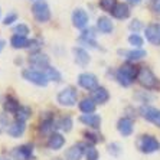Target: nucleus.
<instances>
[{
  "label": "nucleus",
  "instance_id": "obj_17",
  "mask_svg": "<svg viewBox=\"0 0 160 160\" xmlns=\"http://www.w3.org/2000/svg\"><path fill=\"white\" fill-rule=\"evenodd\" d=\"M72 52H74V56H75V62L78 63V65H81V67H87L89 63V61H91L88 52L84 48H79V46L78 48H74Z\"/></svg>",
  "mask_w": 160,
  "mask_h": 160
},
{
  "label": "nucleus",
  "instance_id": "obj_19",
  "mask_svg": "<svg viewBox=\"0 0 160 160\" xmlns=\"http://www.w3.org/2000/svg\"><path fill=\"white\" fill-rule=\"evenodd\" d=\"M118 53L120 55H126L124 58H126L127 61H130V62L140 61V59H143V58L147 55V52L143 51V49H134V51H118Z\"/></svg>",
  "mask_w": 160,
  "mask_h": 160
},
{
  "label": "nucleus",
  "instance_id": "obj_16",
  "mask_svg": "<svg viewBox=\"0 0 160 160\" xmlns=\"http://www.w3.org/2000/svg\"><path fill=\"white\" fill-rule=\"evenodd\" d=\"M63 144H65V138L59 133H52L49 136L48 142H46V147L51 150H59V149H62Z\"/></svg>",
  "mask_w": 160,
  "mask_h": 160
},
{
  "label": "nucleus",
  "instance_id": "obj_40",
  "mask_svg": "<svg viewBox=\"0 0 160 160\" xmlns=\"http://www.w3.org/2000/svg\"><path fill=\"white\" fill-rule=\"evenodd\" d=\"M81 38L82 39H94V38H95V33H94L92 29H85V30H82Z\"/></svg>",
  "mask_w": 160,
  "mask_h": 160
},
{
  "label": "nucleus",
  "instance_id": "obj_39",
  "mask_svg": "<svg viewBox=\"0 0 160 160\" xmlns=\"http://www.w3.org/2000/svg\"><path fill=\"white\" fill-rule=\"evenodd\" d=\"M18 20V15L16 13H10V15H8L6 18H4V20H3V25H12L13 22H16Z\"/></svg>",
  "mask_w": 160,
  "mask_h": 160
},
{
  "label": "nucleus",
  "instance_id": "obj_7",
  "mask_svg": "<svg viewBox=\"0 0 160 160\" xmlns=\"http://www.w3.org/2000/svg\"><path fill=\"white\" fill-rule=\"evenodd\" d=\"M140 116L144 120H147L149 123L154 124L156 127L160 128V110L154 107H147V105H143L140 108Z\"/></svg>",
  "mask_w": 160,
  "mask_h": 160
},
{
  "label": "nucleus",
  "instance_id": "obj_21",
  "mask_svg": "<svg viewBox=\"0 0 160 160\" xmlns=\"http://www.w3.org/2000/svg\"><path fill=\"white\" fill-rule=\"evenodd\" d=\"M111 15L116 19H118V20H123V19H127L130 16V9H128V6L126 3H117L114 10L111 12Z\"/></svg>",
  "mask_w": 160,
  "mask_h": 160
},
{
  "label": "nucleus",
  "instance_id": "obj_30",
  "mask_svg": "<svg viewBox=\"0 0 160 160\" xmlns=\"http://www.w3.org/2000/svg\"><path fill=\"white\" fill-rule=\"evenodd\" d=\"M117 6V0H100V8L104 12H112Z\"/></svg>",
  "mask_w": 160,
  "mask_h": 160
},
{
  "label": "nucleus",
  "instance_id": "obj_41",
  "mask_svg": "<svg viewBox=\"0 0 160 160\" xmlns=\"http://www.w3.org/2000/svg\"><path fill=\"white\" fill-rule=\"evenodd\" d=\"M127 3H130V4H133V6H136V4L142 3V0H127Z\"/></svg>",
  "mask_w": 160,
  "mask_h": 160
},
{
  "label": "nucleus",
  "instance_id": "obj_31",
  "mask_svg": "<svg viewBox=\"0 0 160 160\" xmlns=\"http://www.w3.org/2000/svg\"><path fill=\"white\" fill-rule=\"evenodd\" d=\"M13 33L18 35V36H25L26 38L28 35H29V28H28L26 25L19 23V25H16V26L13 28Z\"/></svg>",
  "mask_w": 160,
  "mask_h": 160
},
{
  "label": "nucleus",
  "instance_id": "obj_32",
  "mask_svg": "<svg viewBox=\"0 0 160 160\" xmlns=\"http://www.w3.org/2000/svg\"><path fill=\"white\" fill-rule=\"evenodd\" d=\"M53 126H55V121L49 117V118H45L43 121H42L41 128H39V130H41L42 133H48V131H51L53 128Z\"/></svg>",
  "mask_w": 160,
  "mask_h": 160
},
{
  "label": "nucleus",
  "instance_id": "obj_26",
  "mask_svg": "<svg viewBox=\"0 0 160 160\" xmlns=\"http://www.w3.org/2000/svg\"><path fill=\"white\" fill-rule=\"evenodd\" d=\"M43 72H45V75H46V77H48V79H49V81L61 82V79H62V77H61L59 71H58V69H56V68L51 67V65H49L48 68H45V69H43Z\"/></svg>",
  "mask_w": 160,
  "mask_h": 160
},
{
  "label": "nucleus",
  "instance_id": "obj_25",
  "mask_svg": "<svg viewBox=\"0 0 160 160\" xmlns=\"http://www.w3.org/2000/svg\"><path fill=\"white\" fill-rule=\"evenodd\" d=\"M79 110L84 114H92L95 111V102H94V100L92 98H84L79 102Z\"/></svg>",
  "mask_w": 160,
  "mask_h": 160
},
{
  "label": "nucleus",
  "instance_id": "obj_5",
  "mask_svg": "<svg viewBox=\"0 0 160 160\" xmlns=\"http://www.w3.org/2000/svg\"><path fill=\"white\" fill-rule=\"evenodd\" d=\"M77 97H78L77 89L72 88V87H67L62 91H59L58 97H56V101L63 107H74L77 104Z\"/></svg>",
  "mask_w": 160,
  "mask_h": 160
},
{
  "label": "nucleus",
  "instance_id": "obj_1",
  "mask_svg": "<svg viewBox=\"0 0 160 160\" xmlns=\"http://www.w3.org/2000/svg\"><path fill=\"white\" fill-rule=\"evenodd\" d=\"M138 69L131 63H126L123 67H120L116 71V79L118 81L120 85L130 87L136 79H137Z\"/></svg>",
  "mask_w": 160,
  "mask_h": 160
},
{
  "label": "nucleus",
  "instance_id": "obj_34",
  "mask_svg": "<svg viewBox=\"0 0 160 160\" xmlns=\"http://www.w3.org/2000/svg\"><path fill=\"white\" fill-rule=\"evenodd\" d=\"M107 152L111 154V156H118L120 153H121V147H120L118 143H111V144H108L107 147Z\"/></svg>",
  "mask_w": 160,
  "mask_h": 160
},
{
  "label": "nucleus",
  "instance_id": "obj_3",
  "mask_svg": "<svg viewBox=\"0 0 160 160\" xmlns=\"http://www.w3.org/2000/svg\"><path fill=\"white\" fill-rule=\"evenodd\" d=\"M137 146L140 152L146 153V154H152V153L157 152L160 149V143L157 142V138L150 136V134H146V136H142L138 138Z\"/></svg>",
  "mask_w": 160,
  "mask_h": 160
},
{
  "label": "nucleus",
  "instance_id": "obj_20",
  "mask_svg": "<svg viewBox=\"0 0 160 160\" xmlns=\"http://www.w3.org/2000/svg\"><path fill=\"white\" fill-rule=\"evenodd\" d=\"M97 28H98V30H100L101 33H105V35L111 33L112 30H114V25H112L111 19L105 18V16H101V18H98Z\"/></svg>",
  "mask_w": 160,
  "mask_h": 160
},
{
  "label": "nucleus",
  "instance_id": "obj_9",
  "mask_svg": "<svg viewBox=\"0 0 160 160\" xmlns=\"http://www.w3.org/2000/svg\"><path fill=\"white\" fill-rule=\"evenodd\" d=\"M78 84H79V87H82L84 89H88V91H91V89L94 91L95 88H98L97 77L94 74H89V72H82V74H79Z\"/></svg>",
  "mask_w": 160,
  "mask_h": 160
},
{
  "label": "nucleus",
  "instance_id": "obj_14",
  "mask_svg": "<svg viewBox=\"0 0 160 160\" xmlns=\"http://www.w3.org/2000/svg\"><path fill=\"white\" fill-rule=\"evenodd\" d=\"M29 63L33 68H41V69H45V68L49 67V56H46L45 53H39L35 52L29 56Z\"/></svg>",
  "mask_w": 160,
  "mask_h": 160
},
{
  "label": "nucleus",
  "instance_id": "obj_2",
  "mask_svg": "<svg viewBox=\"0 0 160 160\" xmlns=\"http://www.w3.org/2000/svg\"><path fill=\"white\" fill-rule=\"evenodd\" d=\"M137 81H138V84L146 89H159V87H160L159 79L156 78V75L153 74L152 69L147 67L138 68Z\"/></svg>",
  "mask_w": 160,
  "mask_h": 160
},
{
  "label": "nucleus",
  "instance_id": "obj_22",
  "mask_svg": "<svg viewBox=\"0 0 160 160\" xmlns=\"http://www.w3.org/2000/svg\"><path fill=\"white\" fill-rule=\"evenodd\" d=\"M10 45H12V48H15V49H23V48H29L30 41L25 36L13 35L12 39H10Z\"/></svg>",
  "mask_w": 160,
  "mask_h": 160
},
{
  "label": "nucleus",
  "instance_id": "obj_11",
  "mask_svg": "<svg viewBox=\"0 0 160 160\" xmlns=\"http://www.w3.org/2000/svg\"><path fill=\"white\" fill-rule=\"evenodd\" d=\"M117 130L118 133L123 136V137H128L133 134V130H134V123L133 120L130 117H123V118L118 120L117 123Z\"/></svg>",
  "mask_w": 160,
  "mask_h": 160
},
{
  "label": "nucleus",
  "instance_id": "obj_42",
  "mask_svg": "<svg viewBox=\"0 0 160 160\" xmlns=\"http://www.w3.org/2000/svg\"><path fill=\"white\" fill-rule=\"evenodd\" d=\"M4 45H6V42L3 41V39H0V52L3 51V48H4Z\"/></svg>",
  "mask_w": 160,
  "mask_h": 160
},
{
  "label": "nucleus",
  "instance_id": "obj_36",
  "mask_svg": "<svg viewBox=\"0 0 160 160\" xmlns=\"http://www.w3.org/2000/svg\"><path fill=\"white\" fill-rule=\"evenodd\" d=\"M84 136L87 137V140H89L91 143H98L102 140V137L101 136H98V134H94V133H88V131H85L84 133Z\"/></svg>",
  "mask_w": 160,
  "mask_h": 160
},
{
  "label": "nucleus",
  "instance_id": "obj_27",
  "mask_svg": "<svg viewBox=\"0 0 160 160\" xmlns=\"http://www.w3.org/2000/svg\"><path fill=\"white\" fill-rule=\"evenodd\" d=\"M56 127L59 128V130L65 131V133H68V131H71L72 128V118L71 117H62L61 120H58V123H56Z\"/></svg>",
  "mask_w": 160,
  "mask_h": 160
},
{
  "label": "nucleus",
  "instance_id": "obj_12",
  "mask_svg": "<svg viewBox=\"0 0 160 160\" xmlns=\"http://www.w3.org/2000/svg\"><path fill=\"white\" fill-rule=\"evenodd\" d=\"M88 22H89V18L87 15V12L82 10V9H75L74 13H72V23H74V26L78 28V29H84L88 25Z\"/></svg>",
  "mask_w": 160,
  "mask_h": 160
},
{
  "label": "nucleus",
  "instance_id": "obj_33",
  "mask_svg": "<svg viewBox=\"0 0 160 160\" xmlns=\"http://www.w3.org/2000/svg\"><path fill=\"white\" fill-rule=\"evenodd\" d=\"M128 43L133 45L134 48H142L143 46V39L138 36L137 33H133L128 36Z\"/></svg>",
  "mask_w": 160,
  "mask_h": 160
},
{
  "label": "nucleus",
  "instance_id": "obj_35",
  "mask_svg": "<svg viewBox=\"0 0 160 160\" xmlns=\"http://www.w3.org/2000/svg\"><path fill=\"white\" fill-rule=\"evenodd\" d=\"M79 43L84 45V46H88V48H94V49H101V46L94 41V39H82L79 38Z\"/></svg>",
  "mask_w": 160,
  "mask_h": 160
},
{
  "label": "nucleus",
  "instance_id": "obj_37",
  "mask_svg": "<svg viewBox=\"0 0 160 160\" xmlns=\"http://www.w3.org/2000/svg\"><path fill=\"white\" fill-rule=\"evenodd\" d=\"M128 29H130L131 32H134V33H137L140 29H143V25L140 20H133V22L128 25Z\"/></svg>",
  "mask_w": 160,
  "mask_h": 160
},
{
  "label": "nucleus",
  "instance_id": "obj_4",
  "mask_svg": "<svg viewBox=\"0 0 160 160\" xmlns=\"http://www.w3.org/2000/svg\"><path fill=\"white\" fill-rule=\"evenodd\" d=\"M32 13H33L35 20L39 23H45L51 19V10L45 0H38L32 8Z\"/></svg>",
  "mask_w": 160,
  "mask_h": 160
},
{
  "label": "nucleus",
  "instance_id": "obj_38",
  "mask_svg": "<svg viewBox=\"0 0 160 160\" xmlns=\"http://www.w3.org/2000/svg\"><path fill=\"white\" fill-rule=\"evenodd\" d=\"M150 9L154 15L160 16V0H152V3H150Z\"/></svg>",
  "mask_w": 160,
  "mask_h": 160
},
{
  "label": "nucleus",
  "instance_id": "obj_18",
  "mask_svg": "<svg viewBox=\"0 0 160 160\" xmlns=\"http://www.w3.org/2000/svg\"><path fill=\"white\" fill-rule=\"evenodd\" d=\"M91 98L94 100L95 104H105V102L110 100V94H108V91L104 87H98V88H95L92 91Z\"/></svg>",
  "mask_w": 160,
  "mask_h": 160
},
{
  "label": "nucleus",
  "instance_id": "obj_43",
  "mask_svg": "<svg viewBox=\"0 0 160 160\" xmlns=\"http://www.w3.org/2000/svg\"><path fill=\"white\" fill-rule=\"evenodd\" d=\"M0 160H6V159H0Z\"/></svg>",
  "mask_w": 160,
  "mask_h": 160
},
{
  "label": "nucleus",
  "instance_id": "obj_29",
  "mask_svg": "<svg viewBox=\"0 0 160 160\" xmlns=\"http://www.w3.org/2000/svg\"><path fill=\"white\" fill-rule=\"evenodd\" d=\"M100 154H98V150L94 147L92 144H87L85 146V159L87 160H98Z\"/></svg>",
  "mask_w": 160,
  "mask_h": 160
},
{
  "label": "nucleus",
  "instance_id": "obj_28",
  "mask_svg": "<svg viewBox=\"0 0 160 160\" xmlns=\"http://www.w3.org/2000/svg\"><path fill=\"white\" fill-rule=\"evenodd\" d=\"M32 111H30L29 107H20L18 110V112L15 114L16 117V121H22V123H26V120L30 117Z\"/></svg>",
  "mask_w": 160,
  "mask_h": 160
},
{
  "label": "nucleus",
  "instance_id": "obj_24",
  "mask_svg": "<svg viewBox=\"0 0 160 160\" xmlns=\"http://www.w3.org/2000/svg\"><path fill=\"white\" fill-rule=\"evenodd\" d=\"M22 107V105L19 104V101L13 97H8L4 100V111L10 112V114H16L18 110Z\"/></svg>",
  "mask_w": 160,
  "mask_h": 160
},
{
  "label": "nucleus",
  "instance_id": "obj_6",
  "mask_svg": "<svg viewBox=\"0 0 160 160\" xmlns=\"http://www.w3.org/2000/svg\"><path fill=\"white\" fill-rule=\"evenodd\" d=\"M22 75L26 81L32 82V84H35V85H38V87H46L49 82V79H48V77L45 75V72L36 71V69H25Z\"/></svg>",
  "mask_w": 160,
  "mask_h": 160
},
{
  "label": "nucleus",
  "instance_id": "obj_8",
  "mask_svg": "<svg viewBox=\"0 0 160 160\" xmlns=\"http://www.w3.org/2000/svg\"><path fill=\"white\" fill-rule=\"evenodd\" d=\"M12 156L16 160H33V146L32 144H23L15 147L12 152Z\"/></svg>",
  "mask_w": 160,
  "mask_h": 160
},
{
  "label": "nucleus",
  "instance_id": "obj_13",
  "mask_svg": "<svg viewBox=\"0 0 160 160\" xmlns=\"http://www.w3.org/2000/svg\"><path fill=\"white\" fill-rule=\"evenodd\" d=\"M85 146L84 143H78L69 147L65 153V160H81L82 154H85Z\"/></svg>",
  "mask_w": 160,
  "mask_h": 160
},
{
  "label": "nucleus",
  "instance_id": "obj_23",
  "mask_svg": "<svg viewBox=\"0 0 160 160\" xmlns=\"http://www.w3.org/2000/svg\"><path fill=\"white\" fill-rule=\"evenodd\" d=\"M25 128H26V126H25V123H22V121H15V123L12 124V126H9L8 128V133L10 134L12 137H20L23 133H25Z\"/></svg>",
  "mask_w": 160,
  "mask_h": 160
},
{
  "label": "nucleus",
  "instance_id": "obj_15",
  "mask_svg": "<svg viewBox=\"0 0 160 160\" xmlns=\"http://www.w3.org/2000/svg\"><path fill=\"white\" fill-rule=\"evenodd\" d=\"M79 121L84 123L85 126L94 128V130H98L101 127V117L97 116V114H82L79 117Z\"/></svg>",
  "mask_w": 160,
  "mask_h": 160
},
{
  "label": "nucleus",
  "instance_id": "obj_10",
  "mask_svg": "<svg viewBox=\"0 0 160 160\" xmlns=\"http://www.w3.org/2000/svg\"><path fill=\"white\" fill-rule=\"evenodd\" d=\"M146 39L150 42V43L160 46V25L159 23H152L146 28Z\"/></svg>",
  "mask_w": 160,
  "mask_h": 160
}]
</instances>
